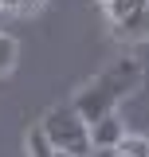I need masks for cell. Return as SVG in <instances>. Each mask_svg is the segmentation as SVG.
<instances>
[{
	"label": "cell",
	"instance_id": "obj_1",
	"mask_svg": "<svg viewBox=\"0 0 149 157\" xmlns=\"http://www.w3.org/2000/svg\"><path fill=\"white\" fill-rule=\"evenodd\" d=\"M137 86H141V63L130 59V55H122V59H114L106 71H98V78H90V82L74 94L71 110L90 126V122H98V118L114 114L118 102L130 98Z\"/></svg>",
	"mask_w": 149,
	"mask_h": 157
},
{
	"label": "cell",
	"instance_id": "obj_2",
	"mask_svg": "<svg viewBox=\"0 0 149 157\" xmlns=\"http://www.w3.org/2000/svg\"><path fill=\"white\" fill-rule=\"evenodd\" d=\"M43 137L51 141V149H67L71 157H90V137H86V122L74 114L71 106H55L47 110V118L39 122Z\"/></svg>",
	"mask_w": 149,
	"mask_h": 157
},
{
	"label": "cell",
	"instance_id": "obj_3",
	"mask_svg": "<svg viewBox=\"0 0 149 157\" xmlns=\"http://www.w3.org/2000/svg\"><path fill=\"white\" fill-rule=\"evenodd\" d=\"M86 137H90V145L114 149V145L126 137V126H122V118H118V114H106V118H98V122L86 126Z\"/></svg>",
	"mask_w": 149,
	"mask_h": 157
},
{
	"label": "cell",
	"instance_id": "obj_4",
	"mask_svg": "<svg viewBox=\"0 0 149 157\" xmlns=\"http://www.w3.org/2000/svg\"><path fill=\"white\" fill-rule=\"evenodd\" d=\"M114 36L126 39V43H141V39H149V8H137V12H130V16L114 20Z\"/></svg>",
	"mask_w": 149,
	"mask_h": 157
},
{
	"label": "cell",
	"instance_id": "obj_5",
	"mask_svg": "<svg viewBox=\"0 0 149 157\" xmlns=\"http://www.w3.org/2000/svg\"><path fill=\"white\" fill-rule=\"evenodd\" d=\"M118 157H149V137H141V134H126L118 145Z\"/></svg>",
	"mask_w": 149,
	"mask_h": 157
},
{
	"label": "cell",
	"instance_id": "obj_6",
	"mask_svg": "<svg viewBox=\"0 0 149 157\" xmlns=\"http://www.w3.org/2000/svg\"><path fill=\"white\" fill-rule=\"evenodd\" d=\"M24 145H28V157H51V153H55V149H51V141L43 137V130H39V126H32V130H28Z\"/></svg>",
	"mask_w": 149,
	"mask_h": 157
},
{
	"label": "cell",
	"instance_id": "obj_7",
	"mask_svg": "<svg viewBox=\"0 0 149 157\" xmlns=\"http://www.w3.org/2000/svg\"><path fill=\"white\" fill-rule=\"evenodd\" d=\"M16 55H20L16 39H12V36H4V32H0V75H8V71L16 67Z\"/></svg>",
	"mask_w": 149,
	"mask_h": 157
},
{
	"label": "cell",
	"instance_id": "obj_8",
	"mask_svg": "<svg viewBox=\"0 0 149 157\" xmlns=\"http://www.w3.org/2000/svg\"><path fill=\"white\" fill-rule=\"evenodd\" d=\"M137 8H149V0H110L106 4L110 20H122V16H130V12H137Z\"/></svg>",
	"mask_w": 149,
	"mask_h": 157
},
{
	"label": "cell",
	"instance_id": "obj_9",
	"mask_svg": "<svg viewBox=\"0 0 149 157\" xmlns=\"http://www.w3.org/2000/svg\"><path fill=\"white\" fill-rule=\"evenodd\" d=\"M0 8H8V12H36V8H43V0H0Z\"/></svg>",
	"mask_w": 149,
	"mask_h": 157
},
{
	"label": "cell",
	"instance_id": "obj_10",
	"mask_svg": "<svg viewBox=\"0 0 149 157\" xmlns=\"http://www.w3.org/2000/svg\"><path fill=\"white\" fill-rule=\"evenodd\" d=\"M90 157H118V149H102V145H94Z\"/></svg>",
	"mask_w": 149,
	"mask_h": 157
},
{
	"label": "cell",
	"instance_id": "obj_11",
	"mask_svg": "<svg viewBox=\"0 0 149 157\" xmlns=\"http://www.w3.org/2000/svg\"><path fill=\"white\" fill-rule=\"evenodd\" d=\"M51 157H71V153H67V149H55V153H51Z\"/></svg>",
	"mask_w": 149,
	"mask_h": 157
},
{
	"label": "cell",
	"instance_id": "obj_12",
	"mask_svg": "<svg viewBox=\"0 0 149 157\" xmlns=\"http://www.w3.org/2000/svg\"><path fill=\"white\" fill-rule=\"evenodd\" d=\"M102 4H110V0H102Z\"/></svg>",
	"mask_w": 149,
	"mask_h": 157
}]
</instances>
